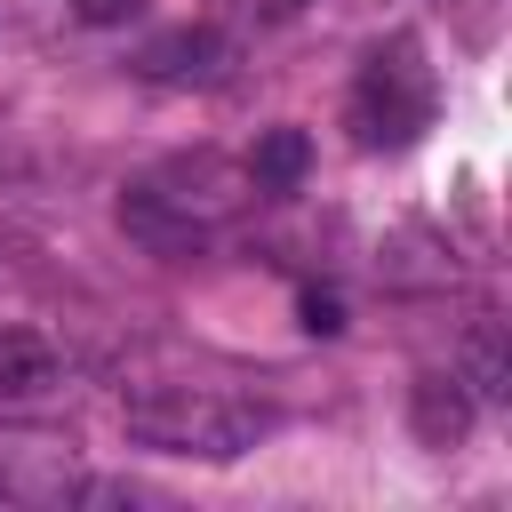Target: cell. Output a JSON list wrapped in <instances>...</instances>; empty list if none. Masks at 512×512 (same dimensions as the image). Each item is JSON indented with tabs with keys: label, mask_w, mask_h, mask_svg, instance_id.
I'll return each mask as SVG.
<instances>
[{
	"label": "cell",
	"mask_w": 512,
	"mask_h": 512,
	"mask_svg": "<svg viewBox=\"0 0 512 512\" xmlns=\"http://www.w3.org/2000/svg\"><path fill=\"white\" fill-rule=\"evenodd\" d=\"M56 384V352L40 336H0V400H40Z\"/></svg>",
	"instance_id": "52a82bcc"
},
{
	"label": "cell",
	"mask_w": 512,
	"mask_h": 512,
	"mask_svg": "<svg viewBox=\"0 0 512 512\" xmlns=\"http://www.w3.org/2000/svg\"><path fill=\"white\" fill-rule=\"evenodd\" d=\"M72 16L80 24H128V16H144V0H72Z\"/></svg>",
	"instance_id": "9c48e42d"
},
{
	"label": "cell",
	"mask_w": 512,
	"mask_h": 512,
	"mask_svg": "<svg viewBox=\"0 0 512 512\" xmlns=\"http://www.w3.org/2000/svg\"><path fill=\"white\" fill-rule=\"evenodd\" d=\"M128 440L136 448H160V456H200V464H232L248 456L264 432H272V408L256 400H224V392H144L120 408Z\"/></svg>",
	"instance_id": "6da1fadb"
},
{
	"label": "cell",
	"mask_w": 512,
	"mask_h": 512,
	"mask_svg": "<svg viewBox=\"0 0 512 512\" xmlns=\"http://www.w3.org/2000/svg\"><path fill=\"white\" fill-rule=\"evenodd\" d=\"M408 432H416L424 448H456V440L472 432V392H464V376H416V392H408Z\"/></svg>",
	"instance_id": "5b68a950"
},
{
	"label": "cell",
	"mask_w": 512,
	"mask_h": 512,
	"mask_svg": "<svg viewBox=\"0 0 512 512\" xmlns=\"http://www.w3.org/2000/svg\"><path fill=\"white\" fill-rule=\"evenodd\" d=\"M472 368H480V392H504V352H496V336L472 344Z\"/></svg>",
	"instance_id": "30bf717a"
},
{
	"label": "cell",
	"mask_w": 512,
	"mask_h": 512,
	"mask_svg": "<svg viewBox=\"0 0 512 512\" xmlns=\"http://www.w3.org/2000/svg\"><path fill=\"white\" fill-rule=\"evenodd\" d=\"M112 216H120V232H128L144 256L184 264V256H200V248H208V232H200L184 208H168L160 192H120V208H112Z\"/></svg>",
	"instance_id": "277c9868"
},
{
	"label": "cell",
	"mask_w": 512,
	"mask_h": 512,
	"mask_svg": "<svg viewBox=\"0 0 512 512\" xmlns=\"http://www.w3.org/2000/svg\"><path fill=\"white\" fill-rule=\"evenodd\" d=\"M264 8H272V16H296V8H312V0H264Z\"/></svg>",
	"instance_id": "8fae6325"
},
{
	"label": "cell",
	"mask_w": 512,
	"mask_h": 512,
	"mask_svg": "<svg viewBox=\"0 0 512 512\" xmlns=\"http://www.w3.org/2000/svg\"><path fill=\"white\" fill-rule=\"evenodd\" d=\"M304 168H312V136H304V128H264L256 152H248V176H256L264 192H296Z\"/></svg>",
	"instance_id": "8992f818"
},
{
	"label": "cell",
	"mask_w": 512,
	"mask_h": 512,
	"mask_svg": "<svg viewBox=\"0 0 512 512\" xmlns=\"http://www.w3.org/2000/svg\"><path fill=\"white\" fill-rule=\"evenodd\" d=\"M224 64H232V40H224L216 24H176V32H160V40L136 48V72H144V80H168V88L216 80Z\"/></svg>",
	"instance_id": "3957f363"
},
{
	"label": "cell",
	"mask_w": 512,
	"mask_h": 512,
	"mask_svg": "<svg viewBox=\"0 0 512 512\" xmlns=\"http://www.w3.org/2000/svg\"><path fill=\"white\" fill-rule=\"evenodd\" d=\"M296 312H304V328H312V336H336V328H344V304H336V296H320V288H304V304H296Z\"/></svg>",
	"instance_id": "ba28073f"
},
{
	"label": "cell",
	"mask_w": 512,
	"mask_h": 512,
	"mask_svg": "<svg viewBox=\"0 0 512 512\" xmlns=\"http://www.w3.org/2000/svg\"><path fill=\"white\" fill-rule=\"evenodd\" d=\"M432 128V72L416 56V40H392L368 56L360 96H352V136L360 144H408Z\"/></svg>",
	"instance_id": "7a4b0ae2"
}]
</instances>
